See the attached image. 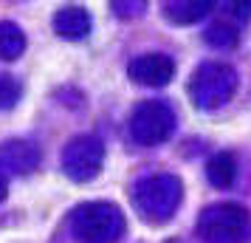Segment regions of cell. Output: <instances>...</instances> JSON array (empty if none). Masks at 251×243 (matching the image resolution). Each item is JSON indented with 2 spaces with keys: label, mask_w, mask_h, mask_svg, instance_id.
<instances>
[{
  "label": "cell",
  "mask_w": 251,
  "mask_h": 243,
  "mask_svg": "<svg viewBox=\"0 0 251 243\" xmlns=\"http://www.w3.org/2000/svg\"><path fill=\"white\" fill-rule=\"evenodd\" d=\"M25 48V34L14 23H0V59H17Z\"/></svg>",
  "instance_id": "obj_11"
},
{
  "label": "cell",
  "mask_w": 251,
  "mask_h": 243,
  "mask_svg": "<svg viewBox=\"0 0 251 243\" xmlns=\"http://www.w3.org/2000/svg\"><path fill=\"white\" fill-rule=\"evenodd\" d=\"M127 74H130L133 82L161 88L175 77V62L170 57H164V54H144V57H136L127 65Z\"/></svg>",
  "instance_id": "obj_7"
},
{
  "label": "cell",
  "mask_w": 251,
  "mask_h": 243,
  "mask_svg": "<svg viewBox=\"0 0 251 243\" xmlns=\"http://www.w3.org/2000/svg\"><path fill=\"white\" fill-rule=\"evenodd\" d=\"M206 175H209V181L215 187L226 189L234 181V156L231 153H217L215 159L209 162V167H206Z\"/></svg>",
  "instance_id": "obj_12"
},
{
  "label": "cell",
  "mask_w": 251,
  "mask_h": 243,
  "mask_svg": "<svg viewBox=\"0 0 251 243\" xmlns=\"http://www.w3.org/2000/svg\"><path fill=\"white\" fill-rule=\"evenodd\" d=\"M54 31L65 40H82V37L91 31V14L85 12L82 6H68V9H59L54 17Z\"/></svg>",
  "instance_id": "obj_8"
},
{
  "label": "cell",
  "mask_w": 251,
  "mask_h": 243,
  "mask_svg": "<svg viewBox=\"0 0 251 243\" xmlns=\"http://www.w3.org/2000/svg\"><path fill=\"white\" fill-rule=\"evenodd\" d=\"M209 9H212V3H203V0H198V3H167L164 14L170 17L172 23L189 26V23H198L201 17H206Z\"/></svg>",
  "instance_id": "obj_10"
},
{
  "label": "cell",
  "mask_w": 251,
  "mask_h": 243,
  "mask_svg": "<svg viewBox=\"0 0 251 243\" xmlns=\"http://www.w3.org/2000/svg\"><path fill=\"white\" fill-rule=\"evenodd\" d=\"M74 235L82 243H116L125 235V218H122V209L113 204H82L74 209V218H71Z\"/></svg>",
  "instance_id": "obj_1"
},
{
  "label": "cell",
  "mask_w": 251,
  "mask_h": 243,
  "mask_svg": "<svg viewBox=\"0 0 251 243\" xmlns=\"http://www.w3.org/2000/svg\"><path fill=\"white\" fill-rule=\"evenodd\" d=\"M0 159H3V167H9L14 173H25L37 164V150L28 141H6L0 147Z\"/></svg>",
  "instance_id": "obj_9"
},
{
  "label": "cell",
  "mask_w": 251,
  "mask_h": 243,
  "mask_svg": "<svg viewBox=\"0 0 251 243\" xmlns=\"http://www.w3.org/2000/svg\"><path fill=\"white\" fill-rule=\"evenodd\" d=\"M133 204H136V209L150 223H164L178 209V204H181V181L167 173L144 178L136 187Z\"/></svg>",
  "instance_id": "obj_3"
},
{
  "label": "cell",
  "mask_w": 251,
  "mask_h": 243,
  "mask_svg": "<svg viewBox=\"0 0 251 243\" xmlns=\"http://www.w3.org/2000/svg\"><path fill=\"white\" fill-rule=\"evenodd\" d=\"M251 232V215L237 204H215L201 212L198 235L209 243H246Z\"/></svg>",
  "instance_id": "obj_2"
},
{
  "label": "cell",
  "mask_w": 251,
  "mask_h": 243,
  "mask_svg": "<svg viewBox=\"0 0 251 243\" xmlns=\"http://www.w3.org/2000/svg\"><path fill=\"white\" fill-rule=\"evenodd\" d=\"M172 130H175V113L170 110V105L155 99L141 102L130 116V133L138 144H158L170 139Z\"/></svg>",
  "instance_id": "obj_5"
},
{
  "label": "cell",
  "mask_w": 251,
  "mask_h": 243,
  "mask_svg": "<svg viewBox=\"0 0 251 243\" xmlns=\"http://www.w3.org/2000/svg\"><path fill=\"white\" fill-rule=\"evenodd\" d=\"M20 82L9 77V74H0V110H9L14 108V102L20 99Z\"/></svg>",
  "instance_id": "obj_14"
},
{
  "label": "cell",
  "mask_w": 251,
  "mask_h": 243,
  "mask_svg": "<svg viewBox=\"0 0 251 243\" xmlns=\"http://www.w3.org/2000/svg\"><path fill=\"white\" fill-rule=\"evenodd\" d=\"M6 198V178H3V170H0V201Z\"/></svg>",
  "instance_id": "obj_15"
},
{
  "label": "cell",
  "mask_w": 251,
  "mask_h": 243,
  "mask_svg": "<svg viewBox=\"0 0 251 243\" xmlns=\"http://www.w3.org/2000/svg\"><path fill=\"white\" fill-rule=\"evenodd\" d=\"M104 162V147L96 136H76L68 141V147L62 153V170L74 181H91L93 175H99Z\"/></svg>",
  "instance_id": "obj_6"
},
{
  "label": "cell",
  "mask_w": 251,
  "mask_h": 243,
  "mask_svg": "<svg viewBox=\"0 0 251 243\" xmlns=\"http://www.w3.org/2000/svg\"><path fill=\"white\" fill-rule=\"evenodd\" d=\"M237 88V74L231 65L223 62H206L192 74L189 82V96L201 110H215L223 102L231 99V93Z\"/></svg>",
  "instance_id": "obj_4"
},
{
  "label": "cell",
  "mask_w": 251,
  "mask_h": 243,
  "mask_svg": "<svg viewBox=\"0 0 251 243\" xmlns=\"http://www.w3.org/2000/svg\"><path fill=\"white\" fill-rule=\"evenodd\" d=\"M206 43L215 48H231L237 43V31L228 23H215L209 31H206Z\"/></svg>",
  "instance_id": "obj_13"
}]
</instances>
